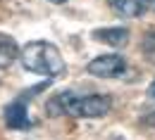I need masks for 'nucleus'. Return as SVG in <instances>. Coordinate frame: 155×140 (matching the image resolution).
<instances>
[{
    "label": "nucleus",
    "instance_id": "3",
    "mask_svg": "<svg viewBox=\"0 0 155 140\" xmlns=\"http://www.w3.org/2000/svg\"><path fill=\"white\" fill-rule=\"evenodd\" d=\"M129 64L122 55H98L86 64V71L96 79H122L127 74Z\"/></svg>",
    "mask_w": 155,
    "mask_h": 140
},
{
    "label": "nucleus",
    "instance_id": "5",
    "mask_svg": "<svg viewBox=\"0 0 155 140\" xmlns=\"http://www.w3.org/2000/svg\"><path fill=\"white\" fill-rule=\"evenodd\" d=\"M93 40H100L105 45H112V48H124L129 43V31L122 29V26H110V29H98L91 33Z\"/></svg>",
    "mask_w": 155,
    "mask_h": 140
},
{
    "label": "nucleus",
    "instance_id": "7",
    "mask_svg": "<svg viewBox=\"0 0 155 140\" xmlns=\"http://www.w3.org/2000/svg\"><path fill=\"white\" fill-rule=\"evenodd\" d=\"M112 10L119 17L134 19V17H141L146 12V0H112Z\"/></svg>",
    "mask_w": 155,
    "mask_h": 140
},
{
    "label": "nucleus",
    "instance_id": "4",
    "mask_svg": "<svg viewBox=\"0 0 155 140\" xmlns=\"http://www.w3.org/2000/svg\"><path fill=\"white\" fill-rule=\"evenodd\" d=\"M2 119H5V126L12 128V131H29V128H34V119L29 117V109H26V100L24 98L5 104Z\"/></svg>",
    "mask_w": 155,
    "mask_h": 140
},
{
    "label": "nucleus",
    "instance_id": "9",
    "mask_svg": "<svg viewBox=\"0 0 155 140\" xmlns=\"http://www.w3.org/2000/svg\"><path fill=\"white\" fill-rule=\"evenodd\" d=\"M148 98H150V100L155 102V79H153V83L148 86Z\"/></svg>",
    "mask_w": 155,
    "mask_h": 140
},
{
    "label": "nucleus",
    "instance_id": "6",
    "mask_svg": "<svg viewBox=\"0 0 155 140\" xmlns=\"http://www.w3.org/2000/svg\"><path fill=\"white\" fill-rule=\"evenodd\" d=\"M19 60V45L7 33H0V67H10Z\"/></svg>",
    "mask_w": 155,
    "mask_h": 140
},
{
    "label": "nucleus",
    "instance_id": "10",
    "mask_svg": "<svg viewBox=\"0 0 155 140\" xmlns=\"http://www.w3.org/2000/svg\"><path fill=\"white\" fill-rule=\"evenodd\" d=\"M146 7H150V10L155 12V0H146Z\"/></svg>",
    "mask_w": 155,
    "mask_h": 140
},
{
    "label": "nucleus",
    "instance_id": "1",
    "mask_svg": "<svg viewBox=\"0 0 155 140\" xmlns=\"http://www.w3.org/2000/svg\"><path fill=\"white\" fill-rule=\"evenodd\" d=\"M112 109V98L103 93H77L62 90L45 102L48 117H72V119H100Z\"/></svg>",
    "mask_w": 155,
    "mask_h": 140
},
{
    "label": "nucleus",
    "instance_id": "11",
    "mask_svg": "<svg viewBox=\"0 0 155 140\" xmlns=\"http://www.w3.org/2000/svg\"><path fill=\"white\" fill-rule=\"evenodd\" d=\"M48 2H53V5H64L67 0H48Z\"/></svg>",
    "mask_w": 155,
    "mask_h": 140
},
{
    "label": "nucleus",
    "instance_id": "2",
    "mask_svg": "<svg viewBox=\"0 0 155 140\" xmlns=\"http://www.w3.org/2000/svg\"><path fill=\"white\" fill-rule=\"evenodd\" d=\"M19 60L26 71L38 74V76H48V79H60L67 71L60 50L53 43H48V40H31V43H26L19 50Z\"/></svg>",
    "mask_w": 155,
    "mask_h": 140
},
{
    "label": "nucleus",
    "instance_id": "8",
    "mask_svg": "<svg viewBox=\"0 0 155 140\" xmlns=\"http://www.w3.org/2000/svg\"><path fill=\"white\" fill-rule=\"evenodd\" d=\"M141 52H143V57L148 62H155V31L146 33V38L141 43Z\"/></svg>",
    "mask_w": 155,
    "mask_h": 140
}]
</instances>
